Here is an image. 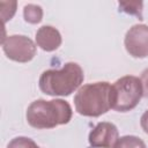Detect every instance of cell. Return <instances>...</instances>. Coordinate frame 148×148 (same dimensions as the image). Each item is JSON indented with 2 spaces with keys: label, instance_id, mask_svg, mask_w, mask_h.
Masks as SVG:
<instances>
[{
  "label": "cell",
  "instance_id": "obj_1",
  "mask_svg": "<svg viewBox=\"0 0 148 148\" xmlns=\"http://www.w3.org/2000/svg\"><path fill=\"white\" fill-rule=\"evenodd\" d=\"M73 111L68 102L56 98L51 101L36 99L27 109L28 124L37 130L53 128L58 125L68 124Z\"/></svg>",
  "mask_w": 148,
  "mask_h": 148
},
{
  "label": "cell",
  "instance_id": "obj_2",
  "mask_svg": "<svg viewBox=\"0 0 148 148\" xmlns=\"http://www.w3.org/2000/svg\"><path fill=\"white\" fill-rule=\"evenodd\" d=\"M84 74L76 62H66L60 69L44 71L38 81L39 89L49 96H69L83 82Z\"/></svg>",
  "mask_w": 148,
  "mask_h": 148
},
{
  "label": "cell",
  "instance_id": "obj_3",
  "mask_svg": "<svg viewBox=\"0 0 148 148\" xmlns=\"http://www.w3.org/2000/svg\"><path fill=\"white\" fill-rule=\"evenodd\" d=\"M75 110L84 117H99L111 109V84L106 81L82 86L74 96Z\"/></svg>",
  "mask_w": 148,
  "mask_h": 148
},
{
  "label": "cell",
  "instance_id": "obj_4",
  "mask_svg": "<svg viewBox=\"0 0 148 148\" xmlns=\"http://www.w3.org/2000/svg\"><path fill=\"white\" fill-rule=\"evenodd\" d=\"M142 97L141 80L134 75H125L111 84V109L118 112L133 110Z\"/></svg>",
  "mask_w": 148,
  "mask_h": 148
},
{
  "label": "cell",
  "instance_id": "obj_5",
  "mask_svg": "<svg viewBox=\"0 0 148 148\" xmlns=\"http://www.w3.org/2000/svg\"><path fill=\"white\" fill-rule=\"evenodd\" d=\"M1 45L7 58L16 62H28L36 56V44L24 35L3 37Z\"/></svg>",
  "mask_w": 148,
  "mask_h": 148
},
{
  "label": "cell",
  "instance_id": "obj_6",
  "mask_svg": "<svg viewBox=\"0 0 148 148\" xmlns=\"http://www.w3.org/2000/svg\"><path fill=\"white\" fill-rule=\"evenodd\" d=\"M124 44L127 53L133 58H146L148 56V25L134 24L130 28Z\"/></svg>",
  "mask_w": 148,
  "mask_h": 148
},
{
  "label": "cell",
  "instance_id": "obj_7",
  "mask_svg": "<svg viewBox=\"0 0 148 148\" xmlns=\"http://www.w3.org/2000/svg\"><path fill=\"white\" fill-rule=\"evenodd\" d=\"M119 139L118 128L109 121L98 123L89 133L88 141L92 148H113Z\"/></svg>",
  "mask_w": 148,
  "mask_h": 148
},
{
  "label": "cell",
  "instance_id": "obj_8",
  "mask_svg": "<svg viewBox=\"0 0 148 148\" xmlns=\"http://www.w3.org/2000/svg\"><path fill=\"white\" fill-rule=\"evenodd\" d=\"M36 44L43 51H56L62 42L59 30L52 25H43L36 32Z\"/></svg>",
  "mask_w": 148,
  "mask_h": 148
},
{
  "label": "cell",
  "instance_id": "obj_9",
  "mask_svg": "<svg viewBox=\"0 0 148 148\" xmlns=\"http://www.w3.org/2000/svg\"><path fill=\"white\" fill-rule=\"evenodd\" d=\"M23 17L28 23L31 24L39 23L43 18V9L38 5L28 3L23 8Z\"/></svg>",
  "mask_w": 148,
  "mask_h": 148
},
{
  "label": "cell",
  "instance_id": "obj_10",
  "mask_svg": "<svg viewBox=\"0 0 148 148\" xmlns=\"http://www.w3.org/2000/svg\"><path fill=\"white\" fill-rule=\"evenodd\" d=\"M113 148H147L142 139L135 135H125L118 139Z\"/></svg>",
  "mask_w": 148,
  "mask_h": 148
},
{
  "label": "cell",
  "instance_id": "obj_11",
  "mask_svg": "<svg viewBox=\"0 0 148 148\" xmlns=\"http://www.w3.org/2000/svg\"><path fill=\"white\" fill-rule=\"evenodd\" d=\"M118 6H119V10L130 15H135L136 17H139V20H142L143 3L141 1H119Z\"/></svg>",
  "mask_w": 148,
  "mask_h": 148
},
{
  "label": "cell",
  "instance_id": "obj_12",
  "mask_svg": "<svg viewBox=\"0 0 148 148\" xmlns=\"http://www.w3.org/2000/svg\"><path fill=\"white\" fill-rule=\"evenodd\" d=\"M7 148H39L37 143L27 136H16L12 139L7 146Z\"/></svg>",
  "mask_w": 148,
  "mask_h": 148
},
{
  "label": "cell",
  "instance_id": "obj_13",
  "mask_svg": "<svg viewBox=\"0 0 148 148\" xmlns=\"http://www.w3.org/2000/svg\"><path fill=\"white\" fill-rule=\"evenodd\" d=\"M1 5V16H2V21L3 23L8 20H10L15 12H16V1H1L0 2Z\"/></svg>",
  "mask_w": 148,
  "mask_h": 148
},
{
  "label": "cell",
  "instance_id": "obj_14",
  "mask_svg": "<svg viewBox=\"0 0 148 148\" xmlns=\"http://www.w3.org/2000/svg\"><path fill=\"white\" fill-rule=\"evenodd\" d=\"M141 84H142V96L148 99V68L141 73Z\"/></svg>",
  "mask_w": 148,
  "mask_h": 148
},
{
  "label": "cell",
  "instance_id": "obj_15",
  "mask_svg": "<svg viewBox=\"0 0 148 148\" xmlns=\"http://www.w3.org/2000/svg\"><path fill=\"white\" fill-rule=\"evenodd\" d=\"M140 125H141V128L143 130V132L148 134V110H146L143 112V114L141 116V118H140Z\"/></svg>",
  "mask_w": 148,
  "mask_h": 148
}]
</instances>
